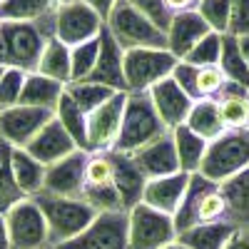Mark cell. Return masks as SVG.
<instances>
[{"label": "cell", "mask_w": 249, "mask_h": 249, "mask_svg": "<svg viewBox=\"0 0 249 249\" xmlns=\"http://www.w3.org/2000/svg\"><path fill=\"white\" fill-rule=\"evenodd\" d=\"M40 207V212L45 214L48 222V237H50V249L57 244H65L82 234L92 224V219L100 214L97 210L85 202V199H70V197H57L40 192L33 197Z\"/></svg>", "instance_id": "obj_1"}, {"label": "cell", "mask_w": 249, "mask_h": 249, "mask_svg": "<svg viewBox=\"0 0 249 249\" xmlns=\"http://www.w3.org/2000/svg\"><path fill=\"white\" fill-rule=\"evenodd\" d=\"M167 132L170 130L164 127V122L160 120L150 95L147 92H130L127 105H124V115H122L120 137L115 142V150L122 152V155H135L137 150L144 147V144L160 140Z\"/></svg>", "instance_id": "obj_2"}, {"label": "cell", "mask_w": 249, "mask_h": 249, "mask_svg": "<svg viewBox=\"0 0 249 249\" xmlns=\"http://www.w3.org/2000/svg\"><path fill=\"white\" fill-rule=\"evenodd\" d=\"M105 25L124 53L140 50V48L167 50V33L160 30L147 15H142L137 8H132L127 0H117L105 20Z\"/></svg>", "instance_id": "obj_3"}, {"label": "cell", "mask_w": 249, "mask_h": 249, "mask_svg": "<svg viewBox=\"0 0 249 249\" xmlns=\"http://www.w3.org/2000/svg\"><path fill=\"white\" fill-rule=\"evenodd\" d=\"M48 40L37 23H0V65L35 72Z\"/></svg>", "instance_id": "obj_4"}, {"label": "cell", "mask_w": 249, "mask_h": 249, "mask_svg": "<svg viewBox=\"0 0 249 249\" xmlns=\"http://www.w3.org/2000/svg\"><path fill=\"white\" fill-rule=\"evenodd\" d=\"M249 167V130H224L214 142L207 144L199 175L217 184Z\"/></svg>", "instance_id": "obj_5"}, {"label": "cell", "mask_w": 249, "mask_h": 249, "mask_svg": "<svg viewBox=\"0 0 249 249\" xmlns=\"http://www.w3.org/2000/svg\"><path fill=\"white\" fill-rule=\"evenodd\" d=\"M177 57L170 50L140 48L124 53V82L127 92H147L152 85L162 82L164 77H172L177 68Z\"/></svg>", "instance_id": "obj_6"}, {"label": "cell", "mask_w": 249, "mask_h": 249, "mask_svg": "<svg viewBox=\"0 0 249 249\" xmlns=\"http://www.w3.org/2000/svg\"><path fill=\"white\" fill-rule=\"evenodd\" d=\"M177 239L172 214L152 210L150 204H137L127 212V242L130 249H164Z\"/></svg>", "instance_id": "obj_7"}, {"label": "cell", "mask_w": 249, "mask_h": 249, "mask_svg": "<svg viewBox=\"0 0 249 249\" xmlns=\"http://www.w3.org/2000/svg\"><path fill=\"white\" fill-rule=\"evenodd\" d=\"M82 199L97 212H124L122 202H120V195H117V187H115L112 150L88 155Z\"/></svg>", "instance_id": "obj_8"}, {"label": "cell", "mask_w": 249, "mask_h": 249, "mask_svg": "<svg viewBox=\"0 0 249 249\" xmlns=\"http://www.w3.org/2000/svg\"><path fill=\"white\" fill-rule=\"evenodd\" d=\"M10 249H50L45 214L33 197H25L5 212Z\"/></svg>", "instance_id": "obj_9"}, {"label": "cell", "mask_w": 249, "mask_h": 249, "mask_svg": "<svg viewBox=\"0 0 249 249\" xmlns=\"http://www.w3.org/2000/svg\"><path fill=\"white\" fill-rule=\"evenodd\" d=\"M53 20H55V37L60 43H65L68 48L95 40L105 28L102 15L92 10L88 3H82V0H72V3L62 8H55Z\"/></svg>", "instance_id": "obj_10"}, {"label": "cell", "mask_w": 249, "mask_h": 249, "mask_svg": "<svg viewBox=\"0 0 249 249\" xmlns=\"http://www.w3.org/2000/svg\"><path fill=\"white\" fill-rule=\"evenodd\" d=\"M53 249H130L127 212H100L82 234Z\"/></svg>", "instance_id": "obj_11"}, {"label": "cell", "mask_w": 249, "mask_h": 249, "mask_svg": "<svg viewBox=\"0 0 249 249\" xmlns=\"http://www.w3.org/2000/svg\"><path fill=\"white\" fill-rule=\"evenodd\" d=\"M50 120H55V110L45 107L13 105L8 110H0V140H5L18 150H25Z\"/></svg>", "instance_id": "obj_12"}, {"label": "cell", "mask_w": 249, "mask_h": 249, "mask_svg": "<svg viewBox=\"0 0 249 249\" xmlns=\"http://www.w3.org/2000/svg\"><path fill=\"white\" fill-rule=\"evenodd\" d=\"M127 95L130 92H115L107 102H102L97 110L88 115V150L90 152L115 150V142L122 127L124 105H127Z\"/></svg>", "instance_id": "obj_13"}, {"label": "cell", "mask_w": 249, "mask_h": 249, "mask_svg": "<svg viewBox=\"0 0 249 249\" xmlns=\"http://www.w3.org/2000/svg\"><path fill=\"white\" fill-rule=\"evenodd\" d=\"M88 155L75 150L65 160H60L45 170V184L43 192L57 195V197H70V199H82V187H85V164Z\"/></svg>", "instance_id": "obj_14"}, {"label": "cell", "mask_w": 249, "mask_h": 249, "mask_svg": "<svg viewBox=\"0 0 249 249\" xmlns=\"http://www.w3.org/2000/svg\"><path fill=\"white\" fill-rule=\"evenodd\" d=\"M88 82L105 85L115 92H127V82H124V50L112 37L107 25L100 33V55L92 72L88 75Z\"/></svg>", "instance_id": "obj_15"}, {"label": "cell", "mask_w": 249, "mask_h": 249, "mask_svg": "<svg viewBox=\"0 0 249 249\" xmlns=\"http://www.w3.org/2000/svg\"><path fill=\"white\" fill-rule=\"evenodd\" d=\"M147 95L152 100V105H155L160 120L164 122V127H167L170 132L187 122V115H190V110L195 105L192 97L179 88V82L175 77H164L162 82L152 85L147 90Z\"/></svg>", "instance_id": "obj_16"}, {"label": "cell", "mask_w": 249, "mask_h": 249, "mask_svg": "<svg viewBox=\"0 0 249 249\" xmlns=\"http://www.w3.org/2000/svg\"><path fill=\"white\" fill-rule=\"evenodd\" d=\"M172 77L179 82V88L192 97V102L197 100H214L219 95V90L224 88V72L219 65H190V62H177V68L172 72Z\"/></svg>", "instance_id": "obj_17"}, {"label": "cell", "mask_w": 249, "mask_h": 249, "mask_svg": "<svg viewBox=\"0 0 249 249\" xmlns=\"http://www.w3.org/2000/svg\"><path fill=\"white\" fill-rule=\"evenodd\" d=\"M210 33H214V30L204 23V18L197 10L175 13L172 23L167 28V50L177 60H184Z\"/></svg>", "instance_id": "obj_18"}, {"label": "cell", "mask_w": 249, "mask_h": 249, "mask_svg": "<svg viewBox=\"0 0 249 249\" xmlns=\"http://www.w3.org/2000/svg\"><path fill=\"white\" fill-rule=\"evenodd\" d=\"M135 164L142 170V175L147 179H160V177H167L179 170V157H177V147H175V140L172 132L162 135L160 140L144 144L142 150H137L132 155Z\"/></svg>", "instance_id": "obj_19"}, {"label": "cell", "mask_w": 249, "mask_h": 249, "mask_svg": "<svg viewBox=\"0 0 249 249\" xmlns=\"http://www.w3.org/2000/svg\"><path fill=\"white\" fill-rule=\"evenodd\" d=\"M75 150H77V144L72 142L68 130L57 122V117L50 120L45 127L33 137V142L25 147V152L30 157H35L40 164H45V167H50V164H55L60 160H65Z\"/></svg>", "instance_id": "obj_20"}, {"label": "cell", "mask_w": 249, "mask_h": 249, "mask_svg": "<svg viewBox=\"0 0 249 249\" xmlns=\"http://www.w3.org/2000/svg\"><path fill=\"white\" fill-rule=\"evenodd\" d=\"M112 164H115V187H117V195L122 202V210L130 212L132 207L142 204L147 177L135 164L132 155H122V152L112 150Z\"/></svg>", "instance_id": "obj_21"}, {"label": "cell", "mask_w": 249, "mask_h": 249, "mask_svg": "<svg viewBox=\"0 0 249 249\" xmlns=\"http://www.w3.org/2000/svg\"><path fill=\"white\" fill-rule=\"evenodd\" d=\"M187 184H190V175L187 172H175V175L160 177V179H147L142 202L164 214H175L187 192Z\"/></svg>", "instance_id": "obj_22"}, {"label": "cell", "mask_w": 249, "mask_h": 249, "mask_svg": "<svg viewBox=\"0 0 249 249\" xmlns=\"http://www.w3.org/2000/svg\"><path fill=\"white\" fill-rule=\"evenodd\" d=\"M214 100L227 130H249V90L227 80Z\"/></svg>", "instance_id": "obj_23"}, {"label": "cell", "mask_w": 249, "mask_h": 249, "mask_svg": "<svg viewBox=\"0 0 249 249\" xmlns=\"http://www.w3.org/2000/svg\"><path fill=\"white\" fill-rule=\"evenodd\" d=\"M227 202V222L237 230H249V167L219 184Z\"/></svg>", "instance_id": "obj_24"}, {"label": "cell", "mask_w": 249, "mask_h": 249, "mask_svg": "<svg viewBox=\"0 0 249 249\" xmlns=\"http://www.w3.org/2000/svg\"><path fill=\"white\" fill-rule=\"evenodd\" d=\"M212 187H217V182L207 179L204 175H199V172L190 175L187 192H184V197H182V202H179V207H177V212L172 214L177 234H182V232H187V230H192V227H197V207H199L202 197L210 192Z\"/></svg>", "instance_id": "obj_25"}, {"label": "cell", "mask_w": 249, "mask_h": 249, "mask_svg": "<svg viewBox=\"0 0 249 249\" xmlns=\"http://www.w3.org/2000/svg\"><path fill=\"white\" fill-rule=\"evenodd\" d=\"M65 92V85L57 80H50L40 72H28L25 75V85L20 92V102L18 105H30V107H45V110H55L57 102Z\"/></svg>", "instance_id": "obj_26"}, {"label": "cell", "mask_w": 249, "mask_h": 249, "mask_svg": "<svg viewBox=\"0 0 249 249\" xmlns=\"http://www.w3.org/2000/svg\"><path fill=\"white\" fill-rule=\"evenodd\" d=\"M234 232L237 227L230 222H210V224H197L192 230L177 234V242L184 244L187 249H224Z\"/></svg>", "instance_id": "obj_27"}, {"label": "cell", "mask_w": 249, "mask_h": 249, "mask_svg": "<svg viewBox=\"0 0 249 249\" xmlns=\"http://www.w3.org/2000/svg\"><path fill=\"white\" fill-rule=\"evenodd\" d=\"M40 75H45L50 80H57L62 85L72 82V60H70V48L65 43H60L57 37H50L45 43V50L40 55L37 70Z\"/></svg>", "instance_id": "obj_28"}, {"label": "cell", "mask_w": 249, "mask_h": 249, "mask_svg": "<svg viewBox=\"0 0 249 249\" xmlns=\"http://www.w3.org/2000/svg\"><path fill=\"white\" fill-rule=\"evenodd\" d=\"M184 124L207 142H214L227 130L222 124V117H219L217 100H197L192 105V110H190V115H187Z\"/></svg>", "instance_id": "obj_29"}, {"label": "cell", "mask_w": 249, "mask_h": 249, "mask_svg": "<svg viewBox=\"0 0 249 249\" xmlns=\"http://www.w3.org/2000/svg\"><path fill=\"white\" fill-rule=\"evenodd\" d=\"M172 140L177 147V157H179V170L187 175H195L202 167V160L207 152V140H202L199 135H195L187 124H179L177 130H172Z\"/></svg>", "instance_id": "obj_30"}, {"label": "cell", "mask_w": 249, "mask_h": 249, "mask_svg": "<svg viewBox=\"0 0 249 249\" xmlns=\"http://www.w3.org/2000/svg\"><path fill=\"white\" fill-rule=\"evenodd\" d=\"M55 117H57V122L62 124V127L68 130V135L77 144V150L90 152L88 150V115L77 107V102L68 92H62L57 107H55Z\"/></svg>", "instance_id": "obj_31"}, {"label": "cell", "mask_w": 249, "mask_h": 249, "mask_svg": "<svg viewBox=\"0 0 249 249\" xmlns=\"http://www.w3.org/2000/svg\"><path fill=\"white\" fill-rule=\"evenodd\" d=\"M45 164H40L35 157H30L25 150H18L13 147V172H15V179L20 184L28 197H35L43 192V184H45Z\"/></svg>", "instance_id": "obj_32"}, {"label": "cell", "mask_w": 249, "mask_h": 249, "mask_svg": "<svg viewBox=\"0 0 249 249\" xmlns=\"http://www.w3.org/2000/svg\"><path fill=\"white\" fill-rule=\"evenodd\" d=\"M28 195L20 190V184L13 172V144L0 140V212H8L10 207L23 202Z\"/></svg>", "instance_id": "obj_33"}, {"label": "cell", "mask_w": 249, "mask_h": 249, "mask_svg": "<svg viewBox=\"0 0 249 249\" xmlns=\"http://www.w3.org/2000/svg\"><path fill=\"white\" fill-rule=\"evenodd\" d=\"M219 68L224 77L230 82H237L244 90H249V65L239 50V37L234 35H222V57H219Z\"/></svg>", "instance_id": "obj_34"}, {"label": "cell", "mask_w": 249, "mask_h": 249, "mask_svg": "<svg viewBox=\"0 0 249 249\" xmlns=\"http://www.w3.org/2000/svg\"><path fill=\"white\" fill-rule=\"evenodd\" d=\"M53 10L50 0H3L0 23H37Z\"/></svg>", "instance_id": "obj_35"}, {"label": "cell", "mask_w": 249, "mask_h": 249, "mask_svg": "<svg viewBox=\"0 0 249 249\" xmlns=\"http://www.w3.org/2000/svg\"><path fill=\"white\" fill-rule=\"evenodd\" d=\"M65 92L77 102V107L90 115L92 110H97L102 102H107L115 90L105 88V85H97V82H88V80H82V82H70V85H65Z\"/></svg>", "instance_id": "obj_36"}, {"label": "cell", "mask_w": 249, "mask_h": 249, "mask_svg": "<svg viewBox=\"0 0 249 249\" xmlns=\"http://www.w3.org/2000/svg\"><path fill=\"white\" fill-rule=\"evenodd\" d=\"M100 55V35L95 40H88L82 45L70 48V60H72V82H82L88 80V75L92 72L95 62Z\"/></svg>", "instance_id": "obj_37"}, {"label": "cell", "mask_w": 249, "mask_h": 249, "mask_svg": "<svg viewBox=\"0 0 249 249\" xmlns=\"http://www.w3.org/2000/svg\"><path fill=\"white\" fill-rule=\"evenodd\" d=\"M195 10L204 18V23L214 33L227 35V30H230V15H232V0H199Z\"/></svg>", "instance_id": "obj_38"}, {"label": "cell", "mask_w": 249, "mask_h": 249, "mask_svg": "<svg viewBox=\"0 0 249 249\" xmlns=\"http://www.w3.org/2000/svg\"><path fill=\"white\" fill-rule=\"evenodd\" d=\"M219 57H222V35L219 33H210L182 62L204 68V65H219Z\"/></svg>", "instance_id": "obj_39"}, {"label": "cell", "mask_w": 249, "mask_h": 249, "mask_svg": "<svg viewBox=\"0 0 249 249\" xmlns=\"http://www.w3.org/2000/svg\"><path fill=\"white\" fill-rule=\"evenodd\" d=\"M25 75L23 70L18 68H8L3 80H0V110H8L13 105L20 102V92H23V85H25Z\"/></svg>", "instance_id": "obj_40"}, {"label": "cell", "mask_w": 249, "mask_h": 249, "mask_svg": "<svg viewBox=\"0 0 249 249\" xmlns=\"http://www.w3.org/2000/svg\"><path fill=\"white\" fill-rule=\"evenodd\" d=\"M127 3L132 8H137L142 15H147L160 30L167 33V28L172 23V13H170L167 5H164V0H127Z\"/></svg>", "instance_id": "obj_41"}, {"label": "cell", "mask_w": 249, "mask_h": 249, "mask_svg": "<svg viewBox=\"0 0 249 249\" xmlns=\"http://www.w3.org/2000/svg\"><path fill=\"white\" fill-rule=\"evenodd\" d=\"M230 35L244 37L249 35V0H232V15H230Z\"/></svg>", "instance_id": "obj_42"}, {"label": "cell", "mask_w": 249, "mask_h": 249, "mask_svg": "<svg viewBox=\"0 0 249 249\" xmlns=\"http://www.w3.org/2000/svg\"><path fill=\"white\" fill-rule=\"evenodd\" d=\"M224 249H249V230H237Z\"/></svg>", "instance_id": "obj_43"}, {"label": "cell", "mask_w": 249, "mask_h": 249, "mask_svg": "<svg viewBox=\"0 0 249 249\" xmlns=\"http://www.w3.org/2000/svg\"><path fill=\"white\" fill-rule=\"evenodd\" d=\"M199 0H164V5L170 8V13H187V10H195Z\"/></svg>", "instance_id": "obj_44"}, {"label": "cell", "mask_w": 249, "mask_h": 249, "mask_svg": "<svg viewBox=\"0 0 249 249\" xmlns=\"http://www.w3.org/2000/svg\"><path fill=\"white\" fill-rule=\"evenodd\" d=\"M82 3H88L92 10H97V13L102 15V20H107V15H110V10L115 8L117 0H82Z\"/></svg>", "instance_id": "obj_45"}, {"label": "cell", "mask_w": 249, "mask_h": 249, "mask_svg": "<svg viewBox=\"0 0 249 249\" xmlns=\"http://www.w3.org/2000/svg\"><path fill=\"white\" fill-rule=\"evenodd\" d=\"M0 249H10V237H8V227H5V214L0 212Z\"/></svg>", "instance_id": "obj_46"}, {"label": "cell", "mask_w": 249, "mask_h": 249, "mask_svg": "<svg viewBox=\"0 0 249 249\" xmlns=\"http://www.w3.org/2000/svg\"><path fill=\"white\" fill-rule=\"evenodd\" d=\"M239 50H242V55H244V60H247V65H249V35L239 37Z\"/></svg>", "instance_id": "obj_47"}, {"label": "cell", "mask_w": 249, "mask_h": 249, "mask_svg": "<svg viewBox=\"0 0 249 249\" xmlns=\"http://www.w3.org/2000/svg\"><path fill=\"white\" fill-rule=\"evenodd\" d=\"M68 3H72V0H50L53 8H62V5H68Z\"/></svg>", "instance_id": "obj_48"}, {"label": "cell", "mask_w": 249, "mask_h": 249, "mask_svg": "<svg viewBox=\"0 0 249 249\" xmlns=\"http://www.w3.org/2000/svg\"><path fill=\"white\" fill-rule=\"evenodd\" d=\"M164 249H187V247H184V244H179V242L175 239L172 244H167V247H164Z\"/></svg>", "instance_id": "obj_49"}, {"label": "cell", "mask_w": 249, "mask_h": 249, "mask_svg": "<svg viewBox=\"0 0 249 249\" xmlns=\"http://www.w3.org/2000/svg\"><path fill=\"white\" fill-rule=\"evenodd\" d=\"M5 70H8V68H3V65H0V80H3V75H5Z\"/></svg>", "instance_id": "obj_50"}, {"label": "cell", "mask_w": 249, "mask_h": 249, "mask_svg": "<svg viewBox=\"0 0 249 249\" xmlns=\"http://www.w3.org/2000/svg\"><path fill=\"white\" fill-rule=\"evenodd\" d=\"M0 3H3V0H0Z\"/></svg>", "instance_id": "obj_51"}]
</instances>
